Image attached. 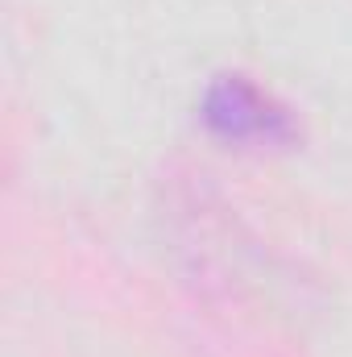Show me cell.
Instances as JSON below:
<instances>
[{"instance_id": "obj_1", "label": "cell", "mask_w": 352, "mask_h": 357, "mask_svg": "<svg viewBox=\"0 0 352 357\" xmlns=\"http://www.w3.org/2000/svg\"><path fill=\"white\" fill-rule=\"evenodd\" d=\"M199 116L211 137L241 150H286L303 137L294 112L245 71H220L199 96Z\"/></svg>"}]
</instances>
